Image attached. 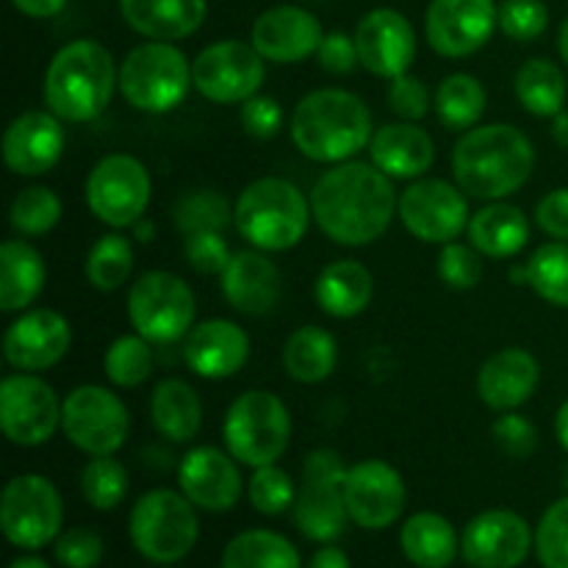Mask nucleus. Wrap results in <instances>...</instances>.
I'll list each match as a JSON object with an SVG mask.
<instances>
[{
    "label": "nucleus",
    "mask_w": 568,
    "mask_h": 568,
    "mask_svg": "<svg viewBox=\"0 0 568 568\" xmlns=\"http://www.w3.org/2000/svg\"><path fill=\"white\" fill-rule=\"evenodd\" d=\"M392 178L366 161H344L316 181L311 211L327 239L344 247H364L381 239L397 214Z\"/></svg>",
    "instance_id": "1"
},
{
    "label": "nucleus",
    "mask_w": 568,
    "mask_h": 568,
    "mask_svg": "<svg viewBox=\"0 0 568 568\" xmlns=\"http://www.w3.org/2000/svg\"><path fill=\"white\" fill-rule=\"evenodd\" d=\"M532 166V142L519 128L505 122L469 128L453 150L455 183L464 189L466 197L488 203L519 192L530 181Z\"/></svg>",
    "instance_id": "2"
},
{
    "label": "nucleus",
    "mask_w": 568,
    "mask_h": 568,
    "mask_svg": "<svg viewBox=\"0 0 568 568\" xmlns=\"http://www.w3.org/2000/svg\"><path fill=\"white\" fill-rule=\"evenodd\" d=\"M372 114L347 89H316L292 111V139L300 153L320 164H344L372 142Z\"/></svg>",
    "instance_id": "3"
},
{
    "label": "nucleus",
    "mask_w": 568,
    "mask_h": 568,
    "mask_svg": "<svg viewBox=\"0 0 568 568\" xmlns=\"http://www.w3.org/2000/svg\"><path fill=\"white\" fill-rule=\"evenodd\" d=\"M120 83L114 55L94 39H75L50 59L44 72V103L59 120L92 122L109 109Z\"/></svg>",
    "instance_id": "4"
},
{
    "label": "nucleus",
    "mask_w": 568,
    "mask_h": 568,
    "mask_svg": "<svg viewBox=\"0 0 568 568\" xmlns=\"http://www.w3.org/2000/svg\"><path fill=\"white\" fill-rule=\"evenodd\" d=\"M311 203L283 178L253 181L233 205V225L247 244L264 253H286L305 239Z\"/></svg>",
    "instance_id": "5"
},
{
    "label": "nucleus",
    "mask_w": 568,
    "mask_h": 568,
    "mask_svg": "<svg viewBox=\"0 0 568 568\" xmlns=\"http://www.w3.org/2000/svg\"><path fill=\"white\" fill-rule=\"evenodd\" d=\"M225 447L239 464L270 466L283 458L292 442V416L277 394L253 388L239 394L225 414L222 425Z\"/></svg>",
    "instance_id": "6"
},
{
    "label": "nucleus",
    "mask_w": 568,
    "mask_h": 568,
    "mask_svg": "<svg viewBox=\"0 0 568 568\" xmlns=\"http://www.w3.org/2000/svg\"><path fill=\"white\" fill-rule=\"evenodd\" d=\"M192 83V64L172 42L136 44L120 67V92L144 114H166L183 103Z\"/></svg>",
    "instance_id": "7"
},
{
    "label": "nucleus",
    "mask_w": 568,
    "mask_h": 568,
    "mask_svg": "<svg viewBox=\"0 0 568 568\" xmlns=\"http://www.w3.org/2000/svg\"><path fill=\"white\" fill-rule=\"evenodd\" d=\"M128 532L142 558L166 566L192 552L200 538V521L194 505L183 494L155 488L136 499Z\"/></svg>",
    "instance_id": "8"
},
{
    "label": "nucleus",
    "mask_w": 568,
    "mask_h": 568,
    "mask_svg": "<svg viewBox=\"0 0 568 568\" xmlns=\"http://www.w3.org/2000/svg\"><path fill=\"white\" fill-rule=\"evenodd\" d=\"M347 466L333 449H314L303 464V486L294 499V521L311 541L331 544L344 532L349 521L344 483Z\"/></svg>",
    "instance_id": "9"
},
{
    "label": "nucleus",
    "mask_w": 568,
    "mask_h": 568,
    "mask_svg": "<svg viewBox=\"0 0 568 568\" xmlns=\"http://www.w3.org/2000/svg\"><path fill=\"white\" fill-rule=\"evenodd\" d=\"M197 300L172 272H148L128 292V320L150 344H172L194 327Z\"/></svg>",
    "instance_id": "10"
},
{
    "label": "nucleus",
    "mask_w": 568,
    "mask_h": 568,
    "mask_svg": "<svg viewBox=\"0 0 568 568\" xmlns=\"http://www.w3.org/2000/svg\"><path fill=\"white\" fill-rule=\"evenodd\" d=\"M87 205L103 225L133 227L142 222L153 194L148 166L128 153H111L92 166L87 178Z\"/></svg>",
    "instance_id": "11"
},
{
    "label": "nucleus",
    "mask_w": 568,
    "mask_h": 568,
    "mask_svg": "<svg viewBox=\"0 0 568 568\" xmlns=\"http://www.w3.org/2000/svg\"><path fill=\"white\" fill-rule=\"evenodd\" d=\"M64 503L48 477L20 475L0 497V530L20 549H42L61 536Z\"/></svg>",
    "instance_id": "12"
},
{
    "label": "nucleus",
    "mask_w": 568,
    "mask_h": 568,
    "mask_svg": "<svg viewBox=\"0 0 568 568\" xmlns=\"http://www.w3.org/2000/svg\"><path fill=\"white\" fill-rule=\"evenodd\" d=\"M61 430L87 455H114L131 433L125 403L111 388L78 386L61 405Z\"/></svg>",
    "instance_id": "13"
},
{
    "label": "nucleus",
    "mask_w": 568,
    "mask_h": 568,
    "mask_svg": "<svg viewBox=\"0 0 568 568\" xmlns=\"http://www.w3.org/2000/svg\"><path fill=\"white\" fill-rule=\"evenodd\" d=\"M264 55L239 39H222L192 61V83L211 103H244L266 78Z\"/></svg>",
    "instance_id": "14"
},
{
    "label": "nucleus",
    "mask_w": 568,
    "mask_h": 568,
    "mask_svg": "<svg viewBox=\"0 0 568 568\" xmlns=\"http://www.w3.org/2000/svg\"><path fill=\"white\" fill-rule=\"evenodd\" d=\"M399 220L410 236L427 244L455 242L469 227V203L460 186L442 178H419L399 194Z\"/></svg>",
    "instance_id": "15"
},
{
    "label": "nucleus",
    "mask_w": 568,
    "mask_h": 568,
    "mask_svg": "<svg viewBox=\"0 0 568 568\" xmlns=\"http://www.w3.org/2000/svg\"><path fill=\"white\" fill-rule=\"evenodd\" d=\"M61 405L53 386L31 372L0 383V427L14 447H39L61 425Z\"/></svg>",
    "instance_id": "16"
},
{
    "label": "nucleus",
    "mask_w": 568,
    "mask_h": 568,
    "mask_svg": "<svg viewBox=\"0 0 568 568\" xmlns=\"http://www.w3.org/2000/svg\"><path fill=\"white\" fill-rule=\"evenodd\" d=\"M499 26L494 0H433L425 17L430 48L447 59L477 53Z\"/></svg>",
    "instance_id": "17"
},
{
    "label": "nucleus",
    "mask_w": 568,
    "mask_h": 568,
    "mask_svg": "<svg viewBox=\"0 0 568 568\" xmlns=\"http://www.w3.org/2000/svg\"><path fill=\"white\" fill-rule=\"evenodd\" d=\"M349 519L364 530H386L405 510V480L392 464L369 458L355 464L344 483Z\"/></svg>",
    "instance_id": "18"
},
{
    "label": "nucleus",
    "mask_w": 568,
    "mask_h": 568,
    "mask_svg": "<svg viewBox=\"0 0 568 568\" xmlns=\"http://www.w3.org/2000/svg\"><path fill=\"white\" fill-rule=\"evenodd\" d=\"M532 549L530 525L514 510H486L466 525L460 552L471 568H516Z\"/></svg>",
    "instance_id": "19"
},
{
    "label": "nucleus",
    "mask_w": 568,
    "mask_h": 568,
    "mask_svg": "<svg viewBox=\"0 0 568 568\" xmlns=\"http://www.w3.org/2000/svg\"><path fill=\"white\" fill-rule=\"evenodd\" d=\"M72 344V327L59 311H22L3 336V358L20 372H42L59 364Z\"/></svg>",
    "instance_id": "20"
},
{
    "label": "nucleus",
    "mask_w": 568,
    "mask_h": 568,
    "mask_svg": "<svg viewBox=\"0 0 568 568\" xmlns=\"http://www.w3.org/2000/svg\"><path fill=\"white\" fill-rule=\"evenodd\" d=\"M181 494L200 510L225 514L242 499V471L231 453L216 447H194L178 466Z\"/></svg>",
    "instance_id": "21"
},
{
    "label": "nucleus",
    "mask_w": 568,
    "mask_h": 568,
    "mask_svg": "<svg viewBox=\"0 0 568 568\" xmlns=\"http://www.w3.org/2000/svg\"><path fill=\"white\" fill-rule=\"evenodd\" d=\"M355 48L364 70L381 78H399L416 59V31L408 17L394 9H375L355 28Z\"/></svg>",
    "instance_id": "22"
},
{
    "label": "nucleus",
    "mask_w": 568,
    "mask_h": 568,
    "mask_svg": "<svg viewBox=\"0 0 568 568\" xmlns=\"http://www.w3.org/2000/svg\"><path fill=\"white\" fill-rule=\"evenodd\" d=\"M64 144V125L53 111H26L3 133L6 166L22 178L44 175L59 164Z\"/></svg>",
    "instance_id": "23"
},
{
    "label": "nucleus",
    "mask_w": 568,
    "mask_h": 568,
    "mask_svg": "<svg viewBox=\"0 0 568 568\" xmlns=\"http://www.w3.org/2000/svg\"><path fill=\"white\" fill-rule=\"evenodd\" d=\"M322 39V22L300 6H275L253 22V48L275 64H300L320 50Z\"/></svg>",
    "instance_id": "24"
},
{
    "label": "nucleus",
    "mask_w": 568,
    "mask_h": 568,
    "mask_svg": "<svg viewBox=\"0 0 568 568\" xmlns=\"http://www.w3.org/2000/svg\"><path fill=\"white\" fill-rule=\"evenodd\" d=\"M250 336L231 320H205L183 336V361L205 381H222L244 369Z\"/></svg>",
    "instance_id": "25"
},
{
    "label": "nucleus",
    "mask_w": 568,
    "mask_h": 568,
    "mask_svg": "<svg viewBox=\"0 0 568 568\" xmlns=\"http://www.w3.org/2000/svg\"><path fill=\"white\" fill-rule=\"evenodd\" d=\"M283 277L281 270L266 258L264 250H242L233 253L231 264L222 272V294L227 305L239 314L264 316L281 303Z\"/></svg>",
    "instance_id": "26"
},
{
    "label": "nucleus",
    "mask_w": 568,
    "mask_h": 568,
    "mask_svg": "<svg viewBox=\"0 0 568 568\" xmlns=\"http://www.w3.org/2000/svg\"><path fill=\"white\" fill-rule=\"evenodd\" d=\"M538 361L521 347H505L499 353L488 355L486 364L477 375V394L491 410H516L536 394Z\"/></svg>",
    "instance_id": "27"
},
{
    "label": "nucleus",
    "mask_w": 568,
    "mask_h": 568,
    "mask_svg": "<svg viewBox=\"0 0 568 568\" xmlns=\"http://www.w3.org/2000/svg\"><path fill=\"white\" fill-rule=\"evenodd\" d=\"M369 153L377 170L399 181L422 178L436 159L430 133L414 122H392V125L377 128L369 142Z\"/></svg>",
    "instance_id": "28"
},
{
    "label": "nucleus",
    "mask_w": 568,
    "mask_h": 568,
    "mask_svg": "<svg viewBox=\"0 0 568 568\" xmlns=\"http://www.w3.org/2000/svg\"><path fill=\"white\" fill-rule=\"evenodd\" d=\"M122 17L142 37L178 42L203 26L205 0H120Z\"/></svg>",
    "instance_id": "29"
},
{
    "label": "nucleus",
    "mask_w": 568,
    "mask_h": 568,
    "mask_svg": "<svg viewBox=\"0 0 568 568\" xmlns=\"http://www.w3.org/2000/svg\"><path fill=\"white\" fill-rule=\"evenodd\" d=\"M469 242L486 258H514L527 247L530 220L519 205L494 200L469 220Z\"/></svg>",
    "instance_id": "30"
},
{
    "label": "nucleus",
    "mask_w": 568,
    "mask_h": 568,
    "mask_svg": "<svg viewBox=\"0 0 568 568\" xmlns=\"http://www.w3.org/2000/svg\"><path fill=\"white\" fill-rule=\"evenodd\" d=\"M48 266L26 239H9L0 247V311H26L42 294Z\"/></svg>",
    "instance_id": "31"
},
{
    "label": "nucleus",
    "mask_w": 568,
    "mask_h": 568,
    "mask_svg": "<svg viewBox=\"0 0 568 568\" xmlns=\"http://www.w3.org/2000/svg\"><path fill=\"white\" fill-rule=\"evenodd\" d=\"M316 303L333 320H353L364 314L375 294V277L358 261H333L316 277Z\"/></svg>",
    "instance_id": "32"
},
{
    "label": "nucleus",
    "mask_w": 568,
    "mask_h": 568,
    "mask_svg": "<svg viewBox=\"0 0 568 568\" xmlns=\"http://www.w3.org/2000/svg\"><path fill=\"white\" fill-rule=\"evenodd\" d=\"M150 419L164 438L175 444L192 442L203 427V403L186 381L166 377L155 383L150 397Z\"/></svg>",
    "instance_id": "33"
},
{
    "label": "nucleus",
    "mask_w": 568,
    "mask_h": 568,
    "mask_svg": "<svg viewBox=\"0 0 568 568\" xmlns=\"http://www.w3.org/2000/svg\"><path fill=\"white\" fill-rule=\"evenodd\" d=\"M338 364V344L325 327L303 325L283 344V369L292 381L314 386L327 381Z\"/></svg>",
    "instance_id": "34"
},
{
    "label": "nucleus",
    "mask_w": 568,
    "mask_h": 568,
    "mask_svg": "<svg viewBox=\"0 0 568 568\" xmlns=\"http://www.w3.org/2000/svg\"><path fill=\"white\" fill-rule=\"evenodd\" d=\"M399 547L416 568H447L458 555V536L444 516L422 510L403 525Z\"/></svg>",
    "instance_id": "35"
},
{
    "label": "nucleus",
    "mask_w": 568,
    "mask_h": 568,
    "mask_svg": "<svg viewBox=\"0 0 568 568\" xmlns=\"http://www.w3.org/2000/svg\"><path fill=\"white\" fill-rule=\"evenodd\" d=\"M516 98L530 114L555 116L566 105V75L549 59H530L516 72Z\"/></svg>",
    "instance_id": "36"
},
{
    "label": "nucleus",
    "mask_w": 568,
    "mask_h": 568,
    "mask_svg": "<svg viewBox=\"0 0 568 568\" xmlns=\"http://www.w3.org/2000/svg\"><path fill=\"white\" fill-rule=\"evenodd\" d=\"M486 103L488 98L483 83L475 75H466V72H455V75L444 78L438 83L436 94H433L436 116L449 131L475 128L480 122V116L486 114Z\"/></svg>",
    "instance_id": "37"
},
{
    "label": "nucleus",
    "mask_w": 568,
    "mask_h": 568,
    "mask_svg": "<svg viewBox=\"0 0 568 568\" xmlns=\"http://www.w3.org/2000/svg\"><path fill=\"white\" fill-rule=\"evenodd\" d=\"M222 568H303L288 538L272 530L239 532L222 555Z\"/></svg>",
    "instance_id": "38"
},
{
    "label": "nucleus",
    "mask_w": 568,
    "mask_h": 568,
    "mask_svg": "<svg viewBox=\"0 0 568 568\" xmlns=\"http://www.w3.org/2000/svg\"><path fill=\"white\" fill-rule=\"evenodd\" d=\"M87 281L98 292H116L133 272V244L122 233H105L87 253Z\"/></svg>",
    "instance_id": "39"
},
{
    "label": "nucleus",
    "mask_w": 568,
    "mask_h": 568,
    "mask_svg": "<svg viewBox=\"0 0 568 568\" xmlns=\"http://www.w3.org/2000/svg\"><path fill=\"white\" fill-rule=\"evenodd\" d=\"M172 222L181 233H222L233 222V209L214 189H192L172 209Z\"/></svg>",
    "instance_id": "40"
},
{
    "label": "nucleus",
    "mask_w": 568,
    "mask_h": 568,
    "mask_svg": "<svg viewBox=\"0 0 568 568\" xmlns=\"http://www.w3.org/2000/svg\"><path fill=\"white\" fill-rule=\"evenodd\" d=\"M527 286L549 305L568 308V242H549L527 261Z\"/></svg>",
    "instance_id": "41"
},
{
    "label": "nucleus",
    "mask_w": 568,
    "mask_h": 568,
    "mask_svg": "<svg viewBox=\"0 0 568 568\" xmlns=\"http://www.w3.org/2000/svg\"><path fill=\"white\" fill-rule=\"evenodd\" d=\"M155 355L144 336H120L103 355V372L114 386L136 388L153 375Z\"/></svg>",
    "instance_id": "42"
},
{
    "label": "nucleus",
    "mask_w": 568,
    "mask_h": 568,
    "mask_svg": "<svg viewBox=\"0 0 568 568\" xmlns=\"http://www.w3.org/2000/svg\"><path fill=\"white\" fill-rule=\"evenodd\" d=\"M81 494L94 510H114L128 497V471L114 455H94L81 469Z\"/></svg>",
    "instance_id": "43"
},
{
    "label": "nucleus",
    "mask_w": 568,
    "mask_h": 568,
    "mask_svg": "<svg viewBox=\"0 0 568 568\" xmlns=\"http://www.w3.org/2000/svg\"><path fill=\"white\" fill-rule=\"evenodd\" d=\"M11 227L20 236H44L61 220V200L53 189L31 186L22 189L11 203Z\"/></svg>",
    "instance_id": "44"
},
{
    "label": "nucleus",
    "mask_w": 568,
    "mask_h": 568,
    "mask_svg": "<svg viewBox=\"0 0 568 568\" xmlns=\"http://www.w3.org/2000/svg\"><path fill=\"white\" fill-rule=\"evenodd\" d=\"M247 497L253 503V508L264 516H281L286 514L288 508H294V499H297V491H294V483L288 477V471H283L281 466H258L253 471L247 483Z\"/></svg>",
    "instance_id": "45"
},
{
    "label": "nucleus",
    "mask_w": 568,
    "mask_h": 568,
    "mask_svg": "<svg viewBox=\"0 0 568 568\" xmlns=\"http://www.w3.org/2000/svg\"><path fill=\"white\" fill-rule=\"evenodd\" d=\"M536 555L544 568H568V497L549 505L538 521Z\"/></svg>",
    "instance_id": "46"
},
{
    "label": "nucleus",
    "mask_w": 568,
    "mask_h": 568,
    "mask_svg": "<svg viewBox=\"0 0 568 568\" xmlns=\"http://www.w3.org/2000/svg\"><path fill=\"white\" fill-rule=\"evenodd\" d=\"M436 272L444 286L466 292V288H475L480 283L483 258L471 244L447 242L442 244V253H438Z\"/></svg>",
    "instance_id": "47"
},
{
    "label": "nucleus",
    "mask_w": 568,
    "mask_h": 568,
    "mask_svg": "<svg viewBox=\"0 0 568 568\" xmlns=\"http://www.w3.org/2000/svg\"><path fill=\"white\" fill-rule=\"evenodd\" d=\"M549 26V9L544 0H503L499 6V28L516 42H532Z\"/></svg>",
    "instance_id": "48"
},
{
    "label": "nucleus",
    "mask_w": 568,
    "mask_h": 568,
    "mask_svg": "<svg viewBox=\"0 0 568 568\" xmlns=\"http://www.w3.org/2000/svg\"><path fill=\"white\" fill-rule=\"evenodd\" d=\"M55 560L64 568H98L103 560V541L89 527H72L55 538Z\"/></svg>",
    "instance_id": "49"
},
{
    "label": "nucleus",
    "mask_w": 568,
    "mask_h": 568,
    "mask_svg": "<svg viewBox=\"0 0 568 568\" xmlns=\"http://www.w3.org/2000/svg\"><path fill=\"white\" fill-rule=\"evenodd\" d=\"M183 253H186L189 266L200 275H222L233 258L222 233H192L186 236Z\"/></svg>",
    "instance_id": "50"
},
{
    "label": "nucleus",
    "mask_w": 568,
    "mask_h": 568,
    "mask_svg": "<svg viewBox=\"0 0 568 568\" xmlns=\"http://www.w3.org/2000/svg\"><path fill=\"white\" fill-rule=\"evenodd\" d=\"M494 442L505 455L525 460L538 449V430L530 419L508 410V414L494 422Z\"/></svg>",
    "instance_id": "51"
},
{
    "label": "nucleus",
    "mask_w": 568,
    "mask_h": 568,
    "mask_svg": "<svg viewBox=\"0 0 568 568\" xmlns=\"http://www.w3.org/2000/svg\"><path fill=\"white\" fill-rule=\"evenodd\" d=\"M388 105H392L394 114L405 122H416L430 111V92H427L425 81H419L416 75H399L392 81L388 89Z\"/></svg>",
    "instance_id": "52"
},
{
    "label": "nucleus",
    "mask_w": 568,
    "mask_h": 568,
    "mask_svg": "<svg viewBox=\"0 0 568 568\" xmlns=\"http://www.w3.org/2000/svg\"><path fill=\"white\" fill-rule=\"evenodd\" d=\"M242 125L250 136L272 139L283 128V105L270 94H253L242 103Z\"/></svg>",
    "instance_id": "53"
},
{
    "label": "nucleus",
    "mask_w": 568,
    "mask_h": 568,
    "mask_svg": "<svg viewBox=\"0 0 568 568\" xmlns=\"http://www.w3.org/2000/svg\"><path fill=\"white\" fill-rule=\"evenodd\" d=\"M316 59H320L322 70L333 72V75H347L355 70V64H361L355 37H347L344 31L325 33L320 50H316Z\"/></svg>",
    "instance_id": "54"
},
{
    "label": "nucleus",
    "mask_w": 568,
    "mask_h": 568,
    "mask_svg": "<svg viewBox=\"0 0 568 568\" xmlns=\"http://www.w3.org/2000/svg\"><path fill=\"white\" fill-rule=\"evenodd\" d=\"M536 222L547 236L568 242V189H555L538 203Z\"/></svg>",
    "instance_id": "55"
},
{
    "label": "nucleus",
    "mask_w": 568,
    "mask_h": 568,
    "mask_svg": "<svg viewBox=\"0 0 568 568\" xmlns=\"http://www.w3.org/2000/svg\"><path fill=\"white\" fill-rule=\"evenodd\" d=\"M17 11H22L26 17H33V20H44V17L59 14L67 6V0H11Z\"/></svg>",
    "instance_id": "56"
},
{
    "label": "nucleus",
    "mask_w": 568,
    "mask_h": 568,
    "mask_svg": "<svg viewBox=\"0 0 568 568\" xmlns=\"http://www.w3.org/2000/svg\"><path fill=\"white\" fill-rule=\"evenodd\" d=\"M308 568H349V560H347V555L342 552V549L322 547L320 552L311 558Z\"/></svg>",
    "instance_id": "57"
},
{
    "label": "nucleus",
    "mask_w": 568,
    "mask_h": 568,
    "mask_svg": "<svg viewBox=\"0 0 568 568\" xmlns=\"http://www.w3.org/2000/svg\"><path fill=\"white\" fill-rule=\"evenodd\" d=\"M552 139L560 144V148L568 150V109L560 111V114L552 116Z\"/></svg>",
    "instance_id": "58"
},
{
    "label": "nucleus",
    "mask_w": 568,
    "mask_h": 568,
    "mask_svg": "<svg viewBox=\"0 0 568 568\" xmlns=\"http://www.w3.org/2000/svg\"><path fill=\"white\" fill-rule=\"evenodd\" d=\"M555 433H558L560 447H564L568 453V399L564 405H560L558 416H555Z\"/></svg>",
    "instance_id": "59"
},
{
    "label": "nucleus",
    "mask_w": 568,
    "mask_h": 568,
    "mask_svg": "<svg viewBox=\"0 0 568 568\" xmlns=\"http://www.w3.org/2000/svg\"><path fill=\"white\" fill-rule=\"evenodd\" d=\"M9 568H50V566L39 558H20V560H14Z\"/></svg>",
    "instance_id": "60"
},
{
    "label": "nucleus",
    "mask_w": 568,
    "mask_h": 568,
    "mask_svg": "<svg viewBox=\"0 0 568 568\" xmlns=\"http://www.w3.org/2000/svg\"><path fill=\"white\" fill-rule=\"evenodd\" d=\"M558 48H560V55H564V61L568 64V20L560 26V37H558Z\"/></svg>",
    "instance_id": "61"
}]
</instances>
